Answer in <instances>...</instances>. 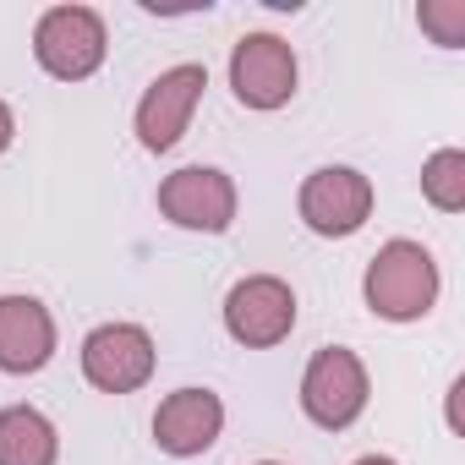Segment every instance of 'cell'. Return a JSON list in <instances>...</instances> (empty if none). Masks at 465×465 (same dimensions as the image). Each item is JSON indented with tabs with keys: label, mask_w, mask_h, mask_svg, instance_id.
Returning a JSON list of instances; mask_svg holds the SVG:
<instances>
[{
	"label": "cell",
	"mask_w": 465,
	"mask_h": 465,
	"mask_svg": "<svg viewBox=\"0 0 465 465\" xmlns=\"http://www.w3.org/2000/svg\"><path fill=\"white\" fill-rule=\"evenodd\" d=\"M438 263L421 242H389L378 247V258L367 263V280H361V296L378 318L389 323H416L432 312L438 302Z\"/></svg>",
	"instance_id": "obj_1"
},
{
	"label": "cell",
	"mask_w": 465,
	"mask_h": 465,
	"mask_svg": "<svg viewBox=\"0 0 465 465\" xmlns=\"http://www.w3.org/2000/svg\"><path fill=\"white\" fill-rule=\"evenodd\" d=\"M153 361H159V351H153L148 329H137V323H99V329L83 340V372H88V383L104 389V394H132V389H143V383L153 378Z\"/></svg>",
	"instance_id": "obj_9"
},
{
	"label": "cell",
	"mask_w": 465,
	"mask_h": 465,
	"mask_svg": "<svg viewBox=\"0 0 465 465\" xmlns=\"http://www.w3.org/2000/svg\"><path fill=\"white\" fill-rule=\"evenodd\" d=\"M12 137H17V115H12V104L0 99V153L12 148Z\"/></svg>",
	"instance_id": "obj_15"
},
{
	"label": "cell",
	"mask_w": 465,
	"mask_h": 465,
	"mask_svg": "<svg viewBox=\"0 0 465 465\" xmlns=\"http://www.w3.org/2000/svg\"><path fill=\"white\" fill-rule=\"evenodd\" d=\"M61 438L55 421L34 405H6L0 411V465H55Z\"/></svg>",
	"instance_id": "obj_12"
},
{
	"label": "cell",
	"mask_w": 465,
	"mask_h": 465,
	"mask_svg": "<svg viewBox=\"0 0 465 465\" xmlns=\"http://www.w3.org/2000/svg\"><path fill=\"white\" fill-rule=\"evenodd\" d=\"M367 367L356 351L345 345H323L307 372H302V411L323 427V432H345L361 411H367Z\"/></svg>",
	"instance_id": "obj_3"
},
{
	"label": "cell",
	"mask_w": 465,
	"mask_h": 465,
	"mask_svg": "<svg viewBox=\"0 0 465 465\" xmlns=\"http://www.w3.org/2000/svg\"><path fill=\"white\" fill-rule=\"evenodd\" d=\"M296 208H302L312 236H356L372 219V181L351 164H323L302 181Z\"/></svg>",
	"instance_id": "obj_5"
},
{
	"label": "cell",
	"mask_w": 465,
	"mask_h": 465,
	"mask_svg": "<svg viewBox=\"0 0 465 465\" xmlns=\"http://www.w3.org/2000/svg\"><path fill=\"white\" fill-rule=\"evenodd\" d=\"M55 356V318L34 296H0V372H39Z\"/></svg>",
	"instance_id": "obj_11"
},
{
	"label": "cell",
	"mask_w": 465,
	"mask_h": 465,
	"mask_svg": "<svg viewBox=\"0 0 465 465\" xmlns=\"http://www.w3.org/2000/svg\"><path fill=\"white\" fill-rule=\"evenodd\" d=\"M219 432H224V400L213 389H175L153 411V443L175 460L208 454Z\"/></svg>",
	"instance_id": "obj_10"
},
{
	"label": "cell",
	"mask_w": 465,
	"mask_h": 465,
	"mask_svg": "<svg viewBox=\"0 0 465 465\" xmlns=\"http://www.w3.org/2000/svg\"><path fill=\"white\" fill-rule=\"evenodd\" d=\"M203 88H208V72H203L197 61L159 72V77L143 88V99H137V143H143L148 153L175 148V143L186 137V126H192V110H197Z\"/></svg>",
	"instance_id": "obj_7"
},
{
	"label": "cell",
	"mask_w": 465,
	"mask_h": 465,
	"mask_svg": "<svg viewBox=\"0 0 465 465\" xmlns=\"http://www.w3.org/2000/svg\"><path fill=\"white\" fill-rule=\"evenodd\" d=\"M356 465H394L389 454H367V460H356Z\"/></svg>",
	"instance_id": "obj_16"
},
{
	"label": "cell",
	"mask_w": 465,
	"mask_h": 465,
	"mask_svg": "<svg viewBox=\"0 0 465 465\" xmlns=\"http://www.w3.org/2000/svg\"><path fill=\"white\" fill-rule=\"evenodd\" d=\"M416 23H421V34H432V45L460 50L465 45V0H421Z\"/></svg>",
	"instance_id": "obj_14"
},
{
	"label": "cell",
	"mask_w": 465,
	"mask_h": 465,
	"mask_svg": "<svg viewBox=\"0 0 465 465\" xmlns=\"http://www.w3.org/2000/svg\"><path fill=\"white\" fill-rule=\"evenodd\" d=\"M110 34L94 6H50L34 28V55L55 83H88L104 66Z\"/></svg>",
	"instance_id": "obj_2"
},
{
	"label": "cell",
	"mask_w": 465,
	"mask_h": 465,
	"mask_svg": "<svg viewBox=\"0 0 465 465\" xmlns=\"http://www.w3.org/2000/svg\"><path fill=\"white\" fill-rule=\"evenodd\" d=\"M159 213L181 230H203V236H224L236 224V181L213 164H186L159 181Z\"/></svg>",
	"instance_id": "obj_4"
},
{
	"label": "cell",
	"mask_w": 465,
	"mask_h": 465,
	"mask_svg": "<svg viewBox=\"0 0 465 465\" xmlns=\"http://www.w3.org/2000/svg\"><path fill=\"white\" fill-rule=\"evenodd\" d=\"M263 465H280V460H263Z\"/></svg>",
	"instance_id": "obj_17"
},
{
	"label": "cell",
	"mask_w": 465,
	"mask_h": 465,
	"mask_svg": "<svg viewBox=\"0 0 465 465\" xmlns=\"http://www.w3.org/2000/svg\"><path fill=\"white\" fill-rule=\"evenodd\" d=\"M421 197L443 213H460L465 208V153L460 148H438L427 164H421Z\"/></svg>",
	"instance_id": "obj_13"
},
{
	"label": "cell",
	"mask_w": 465,
	"mask_h": 465,
	"mask_svg": "<svg viewBox=\"0 0 465 465\" xmlns=\"http://www.w3.org/2000/svg\"><path fill=\"white\" fill-rule=\"evenodd\" d=\"M224 329L247 351H269L296 329V291L274 274H252L242 285H230L224 296Z\"/></svg>",
	"instance_id": "obj_6"
},
{
	"label": "cell",
	"mask_w": 465,
	"mask_h": 465,
	"mask_svg": "<svg viewBox=\"0 0 465 465\" xmlns=\"http://www.w3.org/2000/svg\"><path fill=\"white\" fill-rule=\"evenodd\" d=\"M230 88L247 110H280L296 94V50L280 34H247L230 50Z\"/></svg>",
	"instance_id": "obj_8"
}]
</instances>
